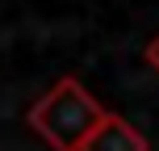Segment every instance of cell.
Wrapping results in <instances>:
<instances>
[{"label":"cell","mask_w":159,"mask_h":151,"mask_svg":"<svg viewBox=\"0 0 159 151\" xmlns=\"http://www.w3.org/2000/svg\"><path fill=\"white\" fill-rule=\"evenodd\" d=\"M105 113L109 109H105L75 76H63L50 92H42L38 101L30 105L25 122H30V130L50 151H80L84 139L105 122Z\"/></svg>","instance_id":"1"},{"label":"cell","mask_w":159,"mask_h":151,"mask_svg":"<svg viewBox=\"0 0 159 151\" xmlns=\"http://www.w3.org/2000/svg\"><path fill=\"white\" fill-rule=\"evenodd\" d=\"M80 151H151L147 143V134L134 126V122H126L121 113H105V122L92 130V134L84 139V147Z\"/></svg>","instance_id":"2"}]
</instances>
